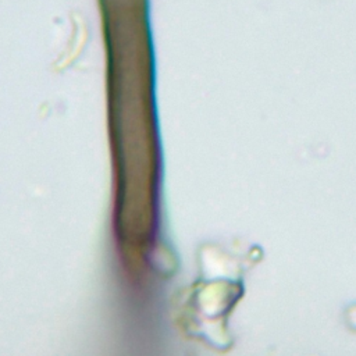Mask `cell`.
<instances>
[{
	"label": "cell",
	"mask_w": 356,
	"mask_h": 356,
	"mask_svg": "<svg viewBox=\"0 0 356 356\" xmlns=\"http://www.w3.org/2000/svg\"><path fill=\"white\" fill-rule=\"evenodd\" d=\"M345 321L348 327L353 331H356V303H352L345 310Z\"/></svg>",
	"instance_id": "obj_1"
}]
</instances>
